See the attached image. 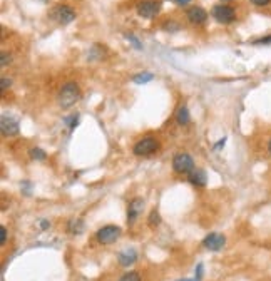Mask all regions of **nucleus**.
Here are the masks:
<instances>
[{
	"label": "nucleus",
	"instance_id": "3",
	"mask_svg": "<svg viewBox=\"0 0 271 281\" xmlns=\"http://www.w3.org/2000/svg\"><path fill=\"white\" fill-rule=\"evenodd\" d=\"M173 167L178 174H191L194 169H196L193 157L189 154H186V152H179V154L174 156Z\"/></svg>",
	"mask_w": 271,
	"mask_h": 281
},
{
	"label": "nucleus",
	"instance_id": "14",
	"mask_svg": "<svg viewBox=\"0 0 271 281\" xmlns=\"http://www.w3.org/2000/svg\"><path fill=\"white\" fill-rule=\"evenodd\" d=\"M176 121H178L179 126H187L191 121V116H189V110H187L186 105H181L178 109V113H176Z\"/></svg>",
	"mask_w": 271,
	"mask_h": 281
},
{
	"label": "nucleus",
	"instance_id": "32",
	"mask_svg": "<svg viewBox=\"0 0 271 281\" xmlns=\"http://www.w3.org/2000/svg\"><path fill=\"white\" fill-rule=\"evenodd\" d=\"M42 2H47V0H42Z\"/></svg>",
	"mask_w": 271,
	"mask_h": 281
},
{
	"label": "nucleus",
	"instance_id": "12",
	"mask_svg": "<svg viewBox=\"0 0 271 281\" xmlns=\"http://www.w3.org/2000/svg\"><path fill=\"white\" fill-rule=\"evenodd\" d=\"M117 260H119L121 266H131L136 263V260H138V253H136V249L127 248L124 251H121L119 256H117Z\"/></svg>",
	"mask_w": 271,
	"mask_h": 281
},
{
	"label": "nucleus",
	"instance_id": "30",
	"mask_svg": "<svg viewBox=\"0 0 271 281\" xmlns=\"http://www.w3.org/2000/svg\"><path fill=\"white\" fill-rule=\"evenodd\" d=\"M178 281H194V279H186V278H184V279H178Z\"/></svg>",
	"mask_w": 271,
	"mask_h": 281
},
{
	"label": "nucleus",
	"instance_id": "5",
	"mask_svg": "<svg viewBox=\"0 0 271 281\" xmlns=\"http://www.w3.org/2000/svg\"><path fill=\"white\" fill-rule=\"evenodd\" d=\"M211 14H213L214 20H218L220 23H231V22L236 20V12H234V9L229 7V5H225V4L214 5Z\"/></svg>",
	"mask_w": 271,
	"mask_h": 281
},
{
	"label": "nucleus",
	"instance_id": "1",
	"mask_svg": "<svg viewBox=\"0 0 271 281\" xmlns=\"http://www.w3.org/2000/svg\"><path fill=\"white\" fill-rule=\"evenodd\" d=\"M80 99V89L75 82H67L62 86L61 92L57 96V102L62 109H69Z\"/></svg>",
	"mask_w": 271,
	"mask_h": 281
},
{
	"label": "nucleus",
	"instance_id": "13",
	"mask_svg": "<svg viewBox=\"0 0 271 281\" xmlns=\"http://www.w3.org/2000/svg\"><path fill=\"white\" fill-rule=\"evenodd\" d=\"M187 178H189L191 184L199 186V187L206 186V181H208V178H206V173L201 171V169H194L191 174H187Z\"/></svg>",
	"mask_w": 271,
	"mask_h": 281
},
{
	"label": "nucleus",
	"instance_id": "21",
	"mask_svg": "<svg viewBox=\"0 0 271 281\" xmlns=\"http://www.w3.org/2000/svg\"><path fill=\"white\" fill-rule=\"evenodd\" d=\"M126 39H127V40H131V42L136 45V49H143V47H141V42H139L138 39L134 37V35H131V34H126Z\"/></svg>",
	"mask_w": 271,
	"mask_h": 281
},
{
	"label": "nucleus",
	"instance_id": "4",
	"mask_svg": "<svg viewBox=\"0 0 271 281\" xmlns=\"http://www.w3.org/2000/svg\"><path fill=\"white\" fill-rule=\"evenodd\" d=\"M96 236H97V241L101 244H113L121 236V228L114 226V224H107V226L101 228Z\"/></svg>",
	"mask_w": 271,
	"mask_h": 281
},
{
	"label": "nucleus",
	"instance_id": "2",
	"mask_svg": "<svg viewBox=\"0 0 271 281\" xmlns=\"http://www.w3.org/2000/svg\"><path fill=\"white\" fill-rule=\"evenodd\" d=\"M50 17L54 19L56 22L62 23V25H67L74 19H75V12L72 10V7L67 4H57L54 9L50 12Z\"/></svg>",
	"mask_w": 271,
	"mask_h": 281
},
{
	"label": "nucleus",
	"instance_id": "17",
	"mask_svg": "<svg viewBox=\"0 0 271 281\" xmlns=\"http://www.w3.org/2000/svg\"><path fill=\"white\" fill-rule=\"evenodd\" d=\"M82 228H84V224H82V221H80V219H74V221H70L69 231L72 233V234H79V233L82 231Z\"/></svg>",
	"mask_w": 271,
	"mask_h": 281
},
{
	"label": "nucleus",
	"instance_id": "19",
	"mask_svg": "<svg viewBox=\"0 0 271 281\" xmlns=\"http://www.w3.org/2000/svg\"><path fill=\"white\" fill-rule=\"evenodd\" d=\"M119 281H141V276H139V273L131 271V273H126Z\"/></svg>",
	"mask_w": 271,
	"mask_h": 281
},
{
	"label": "nucleus",
	"instance_id": "6",
	"mask_svg": "<svg viewBox=\"0 0 271 281\" xmlns=\"http://www.w3.org/2000/svg\"><path fill=\"white\" fill-rule=\"evenodd\" d=\"M157 149V140L154 137H144L134 146L136 156H149Z\"/></svg>",
	"mask_w": 271,
	"mask_h": 281
},
{
	"label": "nucleus",
	"instance_id": "22",
	"mask_svg": "<svg viewBox=\"0 0 271 281\" xmlns=\"http://www.w3.org/2000/svg\"><path fill=\"white\" fill-rule=\"evenodd\" d=\"M0 233H2V236H0V244H5V241H7V228L2 226L0 228Z\"/></svg>",
	"mask_w": 271,
	"mask_h": 281
},
{
	"label": "nucleus",
	"instance_id": "16",
	"mask_svg": "<svg viewBox=\"0 0 271 281\" xmlns=\"http://www.w3.org/2000/svg\"><path fill=\"white\" fill-rule=\"evenodd\" d=\"M147 221H149L151 228H156V226L161 224V214H159L156 209H152L151 214H149V218H147Z\"/></svg>",
	"mask_w": 271,
	"mask_h": 281
},
{
	"label": "nucleus",
	"instance_id": "20",
	"mask_svg": "<svg viewBox=\"0 0 271 281\" xmlns=\"http://www.w3.org/2000/svg\"><path fill=\"white\" fill-rule=\"evenodd\" d=\"M253 44H256V45H268V44H271V35H268V37L258 39V40H255Z\"/></svg>",
	"mask_w": 271,
	"mask_h": 281
},
{
	"label": "nucleus",
	"instance_id": "18",
	"mask_svg": "<svg viewBox=\"0 0 271 281\" xmlns=\"http://www.w3.org/2000/svg\"><path fill=\"white\" fill-rule=\"evenodd\" d=\"M29 152H31V157H32V159H37V161H44L45 157H47L45 151L39 149V148H35V149H31V151H29Z\"/></svg>",
	"mask_w": 271,
	"mask_h": 281
},
{
	"label": "nucleus",
	"instance_id": "10",
	"mask_svg": "<svg viewBox=\"0 0 271 281\" xmlns=\"http://www.w3.org/2000/svg\"><path fill=\"white\" fill-rule=\"evenodd\" d=\"M187 20H189L191 23H194V25H201V23H204L206 20H208V12H206L203 7H191L189 10H187Z\"/></svg>",
	"mask_w": 271,
	"mask_h": 281
},
{
	"label": "nucleus",
	"instance_id": "24",
	"mask_svg": "<svg viewBox=\"0 0 271 281\" xmlns=\"http://www.w3.org/2000/svg\"><path fill=\"white\" fill-rule=\"evenodd\" d=\"M203 278V265H198L196 268V281H199Z\"/></svg>",
	"mask_w": 271,
	"mask_h": 281
},
{
	"label": "nucleus",
	"instance_id": "27",
	"mask_svg": "<svg viewBox=\"0 0 271 281\" xmlns=\"http://www.w3.org/2000/svg\"><path fill=\"white\" fill-rule=\"evenodd\" d=\"M174 2L178 4V5H186V4H189L191 0H174Z\"/></svg>",
	"mask_w": 271,
	"mask_h": 281
},
{
	"label": "nucleus",
	"instance_id": "11",
	"mask_svg": "<svg viewBox=\"0 0 271 281\" xmlns=\"http://www.w3.org/2000/svg\"><path fill=\"white\" fill-rule=\"evenodd\" d=\"M2 134L4 136H15L19 134V122L14 121L12 117L2 116Z\"/></svg>",
	"mask_w": 271,
	"mask_h": 281
},
{
	"label": "nucleus",
	"instance_id": "31",
	"mask_svg": "<svg viewBox=\"0 0 271 281\" xmlns=\"http://www.w3.org/2000/svg\"><path fill=\"white\" fill-rule=\"evenodd\" d=\"M223 2H229V0H223Z\"/></svg>",
	"mask_w": 271,
	"mask_h": 281
},
{
	"label": "nucleus",
	"instance_id": "28",
	"mask_svg": "<svg viewBox=\"0 0 271 281\" xmlns=\"http://www.w3.org/2000/svg\"><path fill=\"white\" fill-rule=\"evenodd\" d=\"M225 140H226V139H221L220 143L216 144V148H221V146H225Z\"/></svg>",
	"mask_w": 271,
	"mask_h": 281
},
{
	"label": "nucleus",
	"instance_id": "15",
	"mask_svg": "<svg viewBox=\"0 0 271 281\" xmlns=\"http://www.w3.org/2000/svg\"><path fill=\"white\" fill-rule=\"evenodd\" d=\"M152 79H154V75H152L151 72H139V74L134 75L136 84H146V82H151Z\"/></svg>",
	"mask_w": 271,
	"mask_h": 281
},
{
	"label": "nucleus",
	"instance_id": "23",
	"mask_svg": "<svg viewBox=\"0 0 271 281\" xmlns=\"http://www.w3.org/2000/svg\"><path fill=\"white\" fill-rule=\"evenodd\" d=\"M271 0H251L253 5H258V7H264V5H268Z\"/></svg>",
	"mask_w": 271,
	"mask_h": 281
},
{
	"label": "nucleus",
	"instance_id": "8",
	"mask_svg": "<svg viewBox=\"0 0 271 281\" xmlns=\"http://www.w3.org/2000/svg\"><path fill=\"white\" fill-rule=\"evenodd\" d=\"M226 243V238L220 233H211L203 239V246L209 251H220Z\"/></svg>",
	"mask_w": 271,
	"mask_h": 281
},
{
	"label": "nucleus",
	"instance_id": "26",
	"mask_svg": "<svg viewBox=\"0 0 271 281\" xmlns=\"http://www.w3.org/2000/svg\"><path fill=\"white\" fill-rule=\"evenodd\" d=\"M49 226H50V222L47 219H42V222H40V228H42V230H47Z\"/></svg>",
	"mask_w": 271,
	"mask_h": 281
},
{
	"label": "nucleus",
	"instance_id": "25",
	"mask_svg": "<svg viewBox=\"0 0 271 281\" xmlns=\"http://www.w3.org/2000/svg\"><path fill=\"white\" fill-rule=\"evenodd\" d=\"M7 64H10V55L7 57L5 54H2V67H5Z\"/></svg>",
	"mask_w": 271,
	"mask_h": 281
},
{
	"label": "nucleus",
	"instance_id": "9",
	"mask_svg": "<svg viewBox=\"0 0 271 281\" xmlns=\"http://www.w3.org/2000/svg\"><path fill=\"white\" fill-rule=\"evenodd\" d=\"M143 206H144V201L139 198H134L131 203H129L127 206V222L129 224H134L136 219L139 218L141 211H143Z\"/></svg>",
	"mask_w": 271,
	"mask_h": 281
},
{
	"label": "nucleus",
	"instance_id": "7",
	"mask_svg": "<svg viewBox=\"0 0 271 281\" xmlns=\"http://www.w3.org/2000/svg\"><path fill=\"white\" fill-rule=\"evenodd\" d=\"M159 12V2L156 0H143L138 5V14L143 17V19H152L156 17Z\"/></svg>",
	"mask_w": 271,
	"mask_h": 281
},
{
	"label": "nucleus",
	"instance_id": "29",
	"mask_svg": "<svg viewBox=\"0 0 271 281\" xmlns=\"http://www.w3.org/2000/svg\"><path fill=\"white\" fill-rule=\"evenodd\" d=\"M268 151H269V154H271V139H269V143H268Z\"/></svg>",
	"mask_w": 271,
	"mask_h": 281
}]
</instances>
